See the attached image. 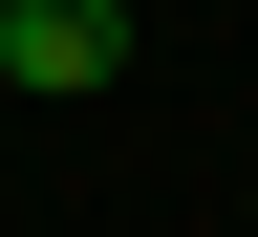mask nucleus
Instances as JSON below:
<instances>
[{
	"label": "nucleus",
	"mask_w": 258,
	"mask_h": 237,
	"mask_svg": "<svg viewBox=\"0 0 258 237\" xmlns=\"http://www.w3.org/2000/svg\"><path fill=\"white\" fill-rule=\"evenodd\" d=\"M129 65V0H0V86H108Z\"/></svg>",
	"instance_id": "obj_1"
}]
</instances>
